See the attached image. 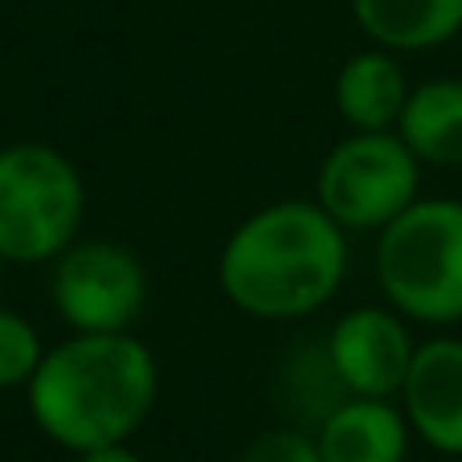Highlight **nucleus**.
<instances>
[{"label": "nucleus", "mask_w": 462, "mask_h": 462, "mask_svg": "<svg viewBox=\"0 0 462 462\" xmlns=\"http://www.w3.org/2000/svg\"><path fill=\"white\" fill-rule=\"evenodd\" d=\"M87 180L50 143L0 148V262L42 266L79 242Z\"/></svg>", "instance_id": "nucleus-4"}, {"label": "nucleus", "mask_w": 462, "mask_h": 462, "mask_svg": "<svg viewBox=\"0 0 462 462\" xmlns=\"http://www.w3.org/2000/svg\"><path fill=\"white\" fill-rule=\"evenodd\" d=\"M352 17L373 45L421 53L462 33V0H352Z\"/></svg>", "instance_id": "nucleus-11"}, {"label": "nucleus", "mask_w": 462, "mask_h": 462, "mask_svg": "<svg viewBox=\"0 0 462 462\" xmlns=\"http://www.w3.org/2000/svg\"><path fill=\"white\" fill-rule=\"evenodd\" d=\"M160 393L156 352L131 332H74L45 348L25 384L37 430L61 450L127 442Z\"/></svg>", "instance_id": "nucleus-2"}, {"label": "nucleus", "mask_w": 462, "mask_h": 462, "mask_svg": "<svg viewBox=\"0 0 462 462\" xmlns=\"http://www.w3.org/2000/svg\"><path fill=\"white\" fill-rule=\"evenodd\" d=\"M418 344L393 307H356L328 336V365L348 397H402Z\"/></svg>", "instance_id": "nucleus-7"}, {"label": "nucleus", "mask_w": 462, "mask_h": 462, "mask_svg": "<svg viewBox=\"0 0 462 462\" xmlns=\"http://www.w3.org/2000/svg\"><path fill=\"white\" fill-rule=\"evenodd\" d=\"M410 418L389 397H348L323 418V462H405L410 454Z\"/></svg>", "instance_id": "nucleus-9"}, {"label": "nucleus", "mask_w": 462, "mask_h": 462, "mask_svg": "<svg viewBox=\"0 0 462 462\" xmlns=\"http://www.w3.org/2000/svg\"><path fill=\"white\" fill-rule=\"evenodd\" d=\"M421 168L397 131H352L323 156L315 201L348 234H381L421 197Z\"/></svg>", "instance_id": "nucleus-5"}, {"label": "nucleus", "mask_w": 462, "mask_h": 462, "mask_svg": "<svg viewBox=\"0 0 462 462\" xmlns=\"http://www.w3.org/2000/svg\"><path fill=\"white\" fill-rule=\"evenodd\" d=\"M237 462H323L319 442L299 430H266L242 450Z\"/></svg>", "instance_id": "nucleus-14"}, {"label": "nucleus", "mask_w": 462, "mask_h": 462, "mask_svg": "<svg viewBox=\"0 0 462 462\" xmlns=\"http://www.w3.org/2000/svg\"><path fill=\"white\" fill-rule=\"evenodd\" d=\"M410 430L438 454H462V340L434 336L418 344L402 384Z\"/></svg>", "instance_id": "nucleus-8"}, {"label": "nucleus", "mask_w": 462, "mask_h": 462, "mask_svg": "<svg viewBox=\"0 0 462 462\" xmlns=\"http://www.w3.org/2000/svg\"><path fill=\"white\" fill-rule=\"evenodd\" d=\"M50 295L74 332H131L148 303V271L119 242H74L53 258Z\"/></svg>", "instance_id": "nucleus-6"}, {"label": "nucleus", "mask_w": 462, "mask_h": 462, "mask_svg": "<svg viewBox=\"0 0 462 462\" xmlns=\"http://www.w3.org/2000/svg\"><path fill=\"white\" fill-rule=\"evenodd\" d=\"M348 274V229L319 201H271L226 237L217 258L221 295L250 319H307Z\"/></svg>", "instance_id": "nucleus-1"}, {"label": "nucleus", "mask_w": 462, "mask_h": 462, "mask_svg": "<svg viewBox=\"0 0 462 462\" xmlns=\"http://www.w3.org/2000/svg\"><path fill=\"white\" fill-rule=\"evenodd\" d=\"M397 135L426 168L462 164V79H430L410 90Z\"/></svg>", "instance_id": "nucleus-12"}, {"label": "nucleus", "mask_w": 462, "mask_h": 462, "mask_svg": "<svg viewBox=\"0 0 462 462\" xmlns=\"http://www.w3.org/2000/svg\"><path fill=\"white\" fill-rule=\"evenodd\" d=\"M376 282L405 319L450 328L462 319V201L418 197L376 237Z\"/></svg>", "instance_id": "nucleus-3"}, {"label": "nucleus", "mask_w": 462, "mask_h": 462, "mask_svg": "<svg viewBox=\"0 0 462 462\" xmlns=\"http://www.w3.org/2000/svg\"><path fill=\"white\" fill-rule=\"evenodd\" d=\"M410 82L397 53L373 45V50H356L352 58H344V66L336 70L332 98L340 119L352 131H397L405 103H410Z\"/></svg>", "instance_id": "nucleus-10"}, {"label": "nucleus", "mask_w": 462, "mask_h": 462, "mask_svg": "<svg viewBox=\"0 0 462 462\" xmlns=\"http://www.w3.org/2000/svg\"><path fill=\"white\" fill-rule=\"evenodd\" d=\"M45 356V344L37 328L17 311L0 307V389H17L29 384Z\"/></svg>", "instance_id": "nucleus-13"}, {"label": "nucleus", "mask_w": 462, "mask_h": 462, "mask_svg": "<svg viewBox=\"0 0 462 462\" xmlns=\"http://www.w3.org/2000/svg\"><path fill=\"white\" fill-rule=\"evenodd\" d=\"M79 462H143V458L131 450L127 442H115V446H95V450H82Z\"/></svg>", "instance_id": "nucleus-15"}]
</instances>
